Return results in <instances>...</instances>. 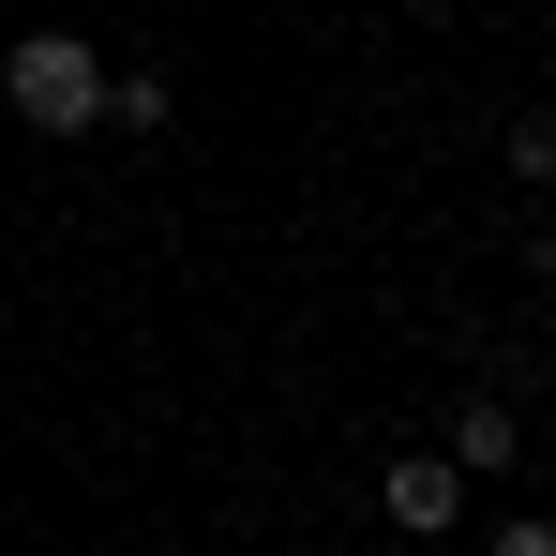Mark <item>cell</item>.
I'll return each mask as SVG.
<instances>
[{
	"label": "cell",
	"instance_id": "cell-5",
	"mask_svg": "<svg viewBox=\"0 0 556 556\" xmlns=\"http://www.w3.org/2000/svg\"><path fill=\"white\" fill-rule=\"evenodd\" d=\"M511 181L556 195V105H527V121H511Z\"/></svg>",
	"mask_w": 556,
	"mask_h": 556
},
{
	"label": "cell",
	"instance_id": "cell-7",
	"mask_svg": "<svg viewBox=\"0 0 556 556\" xmlns=\"http://www.w3.org/2000/svg\"><path fill=\"white\" fill-rule=\"evenodd\" d=\"M527 271H542V301H556V211H542V241H527Z\"/></svg>",
	"mask_w": 556,
	"mask_h": 556
},
{
	"label": "cell",
	"instance_id": "cell-8",
	"mask_svg": "<svg viewBox=\"0 0 556 556\" xmlns=\"http://www.w3.org/2000/svg\"><path fill=\"white\" fill-rule=\"evenodd\" d=\"M376 556H437V542H376Z\"/></svg>",
	"mask_w": 556,
	"mask_h": 556
},
{
	"label": "cell",
	"instance_id": "cell-2",
	"mask_svg": "<svg viewBox=\"0 0 556 556\" xmlns=\"http://www.w3.org/2000/svg\"><path fill=\"white\" fill-rule=\"evenodd\" d=\"M466 496H481V481H466L452 452H391V466H376V527H391V542H452Z\"/></svg>",
	"mask_w": 556,
	"mask_h": 556
},
{
	"label": "cell",
	"instance_id": "cell-6",
	"mask_svg": "<svg viewBox=\"0 0 556 556\" xmlns=\"http://www.w3.org/2000/svg\"><path fill=\"white\" fill-rule=\"evenodd\" d=\"M481 556H556V511H496V542Z\"/></svg>",
	"mask_w": 556,
	"mask_h": 556
},
{
	"label": "cell",
	"instance_id": "cell-4",
	"mask_svg": "<svg viewBox=\"0 0 556 556\" xmlns=\"http://www.w3.org/2000/svg\"><path fill=\"white\" fill-rule=\"evenodd\" d=\"M166 121H181V91H166L151 61H136V76H105V136H166Z\"/></svg>",
	"mask_w": 556,
	"mask_h": 556
},
{
	"label": "cell",
	"instance_id": "cell-3",
	"mask_svg": "<svg viewBox=\"0 0 556 556\" xmlns=\"http://www.w3.org/2000/svg\"><path fill=\"white\" fill-rule=\"evenodd\" d=\"M437 452H452L466 481H496V466H527V406H511V391H466V406H452V437H437Z\"/></svg>",
	"mask_w": 556,
	"mask_h": 556
},
{
	"label": "cell",
	"instance_id": "cell-1",
	"mask_svg": "<svg viewBox=\"0 0 556 556\" xmlns=\"http://www.w3.org/2000/svg\"><path fill=\"white\" fill-rule=\"evenodd\" d=\"M0 105H15L30 136H105V61L76 30H15V46H0Z\"/></svg>",
	"mask_w": 556,
	"mask_h": 556
}]
</instances>
